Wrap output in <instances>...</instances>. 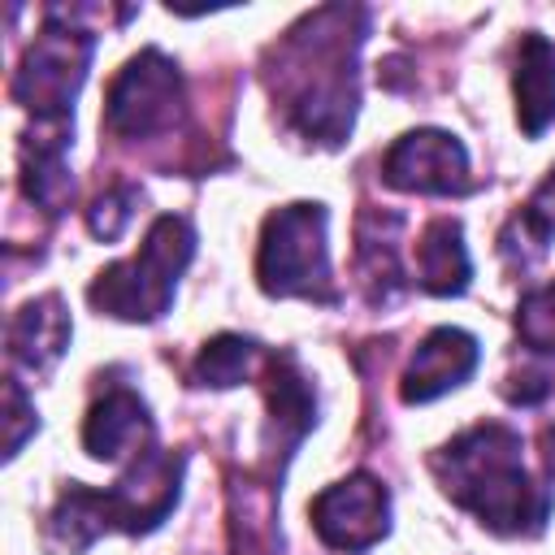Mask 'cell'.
<instances>
[{"label": "cell", "mask_w": 555, "mask_h": 555, "mask_svg": "<svg viewBox=\"0 0 555 555\" xmlns=\"http://www.w3.org/2000/svg\"><path fill=\"white\" fill-rule=\"evenodd\" d=\"M442 490L494 533H538L551 516V490L525 473L520 434L503 421H481L434 451Z\"/></svg>", "instance_id": "cell-1"}, {"label": "cell", "mask_w": 555, "mask_h": 555, "mask_svg": "<svg viewBox=\"0 0 555 555\" xmlns=\"http://www.w3.org/2000/svg\"><path fill=\"white\" fill-rule=\"evenodd\" d=\"M195 251V230L186 217H156L152 230L143 234L139 251L130 260H117L108 264L95 282H91V304L108 317H121V321H156L160 312H169L173 304V286H178V273L186 269Z\"/></svg>", "instance_id": "cell-2"}, {"label": "cell", "mask_w": 555, "mask_h": 555, "mask_svg": "<svg viewBox=\"0 0 555 555\" xmlns=\"http://www.w3.org/2000/svg\"><path fill=\"white\" fill-rule=\"evenodd\" d=\"M256 278L264 295L278 299H317L334 304V278H330V247H325V208L321 204H286L269 212L260 230V256Z\"/></svg>", "instance_id": "cell-3"}, {"label": "cell", "mask_w": 555, "mask_h": 555, "mask_svg": "<svg viewBox=\"0 0 555 555\" xmlns=\"http://www.w3.org/2000/svg\"><path fill=\"white\" fill-rule=\"evenodd\" d=\"M91 52H95V35L78 30L65 9H48V26L35 35V43L26 48L13 74V100L30 108L39 121L69 117L74 95L87 78Z\"/></svg>", "instance_id": "cell-4"}, {"label": "cell", "mask_w": 555, "mask_h": 555, "mask_svg": "<svg viewBox=\"0 0 555 555\" xmlns=\"http://www.w3.org/2000/svg\"><path fill=\"white\" fill-rule=\"evenodd\" d=\"M182 121V74L160 48H143L121 65L104 100V130L113 139L169 134Z\"/></svg>", "instance_id": "cell-5"}, {"label": "cell", "mask_w": 555, "mask_h": 555, "mask_svg": "<svg viewBox=\"0 0 555 555\" xmlns=\"http://www.w3.org/2000/svg\"><path fill=\"white\" fill-rule=\"evenodd\" d=\"M312 529L334 551H369L390 529V494L373 473H351L312 499Z\"/></svg>", "instance_id": "cell-6"}, {"label": "cell", "mask_w": 555, "mask_h": 555, "mask_svg": "<svg viewBox=\"0 0 555 555\" xmlns=\"http://www.w3.org/2000/svg\"><path fill=\"white\" fill-rule=\"evenodd\" d=\"M382 178L395 191H416V195H460L468 191V152L455 134L447 130H408L403 139L390 143L382 160Z\"/></svg>", "instance_id": "cell-7"}, {"label": "cell", "mask_w": 555, "mask_h": 555, "mask_svg": "<svg viewBox=\"0 0 555 555\" xmlns=\"http://www.w3.org/2000/svg\"><path fill=\"white\" fill-rule=\"evenodd\" d=\"M178 490H182V455L160 451V447H147L143 455H134V464L126 468V477L113 490H104L113 529H126V533L156 529L173 512Z\"/></svg>", "instance_id": "cell-8"}, {"label": "cell", "mask_w": 555, "mask_h": 555, "mask_svg": "<svg viewBox=\"0 0 555 555\" xmlns=\"http://www.w3.org/2000/svg\"><path fill=\"white\" fill-rule=\"evenodd\" d=\"M477 360H481V351H477V338L468 330H455V325L429 330L403 369V386H399L403 403H429V399L447 395L451 386L473 377Z\"/></svg>", "instance_id": "cell-9"}, {"label": "cell", "mask_w": 555, "mask_h": 555, "mask_svg": "<svg viewBox=\"0 0 555 555\" xmlns=\"http://www.w3.org/2000/svg\"><path fill=\"white\" fill-rule=\"evenodd\" d=\"M152 442V416H147V403L126 390V386H113L104 390L87 421H82V447L87 455L95 460H121V455H143Z\"/></svg>", "instance_id": "cell-10"}, {"label": "cell", "mask_w": 555, "mask_h": 555, "mask_svg": "<svg viewBox=\"0 0 555 555\" xmlns=\"http://www.w3.org/2000/svg\"><path fill=\"white\" fill-rule=\"evenodd\" d=\"M69 334H74V325L65 312V299L39 295L26 308H17L9 321V360L30 369V373H48L65 356Z\"/></svg>", "instance_id": "cell-11"}, {"label": "cell", "mask_w": 555, "mask_h": 555, "mask_svg": "<svg viewBox=\"0 0 555 555\" xmlns=\"http://www.w3.org/2000/svg\"><path fill=\"white\" fill-rule=\"evenodd\" d=\"M516 121L529 139H538L555 121V43L538 30L520 35L516 48Z\"/></svg>", "instance_id": "cell-12"}, {"label": "cell", "mask_w": 555, "mask_h": 555, "mask_svg": "<svg viewBox=\"0 0 555 555\" xmlns=\"http://www.w3.org/2000/svg\"><path fill=\"white\" fill-rule=\"evenodd\" d=\"M473 278L468 264V247H464V230L451 217H438L421 230L416 238V282L429 295H464Z\"/></svg>", "instance_id": "cell-13"}, {"label": "cell", "mask_w": 555, "mask_h": 555, "mask_svg": "<svg viewBox=\"0 0 555 555\" xmlns=\"http://www.w3.org/2000/svg\"><path fill=\"white\" fill-rule=\"evenodd\" d=\"M260 360V347L243 334H217L212 343H204L199 360H195V382L199 386H212V390H225V386H238L251 377V364Z\"/></svg>", "instance_id": "cell-14"}, {"label": "cell", "mask_w": 555, "mask_h": 555, "mask_svg": "<svg viewBox=\"0 0 555 555\" xmlns=\"http://www.w3.org/2000/svg\"><path fill=\"white\" fill-rule=\"evenodd\" d=\"M516 334L533 351H555V282L529 291L516 308Z\"/></svg>", "instance_id": "cell-15"}, {"label": "cell", "mask_w": 555, "mask_h": 555, "mask_svg": "<svg viewBox=\"0 0 555 555\" xmlns=\"http://www.w3.org/2000/svg\"><path fill=\"white\" fill-rule=\"evenodd\" d=\"M134 191L130 186H108V191H100L95 199H91V208H87V225H91V234L95 238H121V230L130 225V217H134Z\"/></svg>", "instance_id": "cell-16"}, {"label": "cell", "mask_w": 555, "mask_h": 555, "mask_svg": "<svg viewBox=\"0 0 555 555\" xmlns=\"http://www.w3.org/2000/svg\"><path fill=\"white\" fill-rule=\"evenodd\" d=\"M4 425H9V434H4V455L13 460V455L22 451V442H26V434L39 429L35 408L26 403V395H22V386H17L13 377H9V386H4Z\"/></svg>", "instance_id": "cell-17"}, {"label": "cell", "mask_w": 555, "mask_h": 555, "mask_svg": "<svg viewBox=\"0 0 555 555\" xmlns=\"http://www.w3.org/2000/svg\"><path fill=\"white\" fill-rule=\"evenodd\" d=\"M525 217H529L546 238L555 234V165H551V173L538 182V191H533V199H529Z\"/></svg>", "instance_id": "cell-18"}, {"label": "cell", "mask_w": 555, "mask_h": 555, "mask_svg": "<svg viewBox=\"0 0 555 555\" xmlns=\"http://www.w3.org/2000/svg\"><path fill=\"white\" fill-rule=\"evenodd\" d=\"M542 460H546V473L555 477V425L542 429Z\"/></svg>", "instance_id": "cell-19"}]
</instances>
